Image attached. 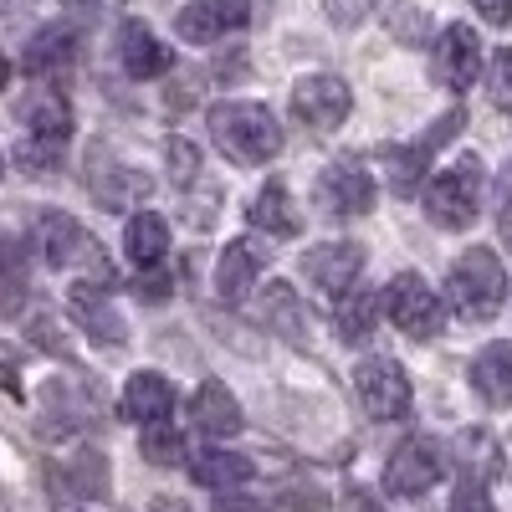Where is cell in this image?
Listing matches in <instances>:
<instances>
[{"label": "cell", "instance_id": "52a82bcc", "mask_svg": "<svg viewBox=\"0 0 512 512\" xmlns=\"http://www.w3.org/2000/svg\"><path fill=\"white\" fill-rule=\"evenodd\" d=\"M354 390L374 420H405L410 415V374L395 359H364L354 369Z\"/></svg>", "mask_w": 512, "mask_h": 512}, {"label": "cell", "instance_id": "2e32d148", "mask_svg": "<svg viewBox=\"0 0 512 512\" xmlns=\"http://www.w3.org/2000/svg\"><path fill=\"white\" fill-rule=\"evenodd\" d=\"M67 313L82 323V328H88L93 338H98V344H123V338H128V328H123V318H118V308L108 303V297H103V287H93V282H77L72 292H67Z\"/></svg>", "mask_w": 512, "mask_h": 512}, {"label": "cell", "instance_id": "44dd1931", "mask_svg": "<svg viewBox=\"0 0 512 512\" xmlns=\"http://www.w3.org/2000/svg\"><path fill=\"white\" fill-rule=\"evenodd\" d=\"M169 410H175V390H169V379L164 374H134L123 384V415L128 420H139V425H149V420H169Z\"/></svg>", "mask_w": 512, "mask_h": 512}, {"label": "cell", "instance_id": "7a4b0ae2", "mask_svg": "<svg viewBox=\"0 0 512 512\" xmlns=\"http://www.w3.org/2000/svg\"><path fill=\"white\" fill-rule=\"evenodd\" d=\"M446 303L466 323H492L502 313V303H507V272H502L492 246H472L466 256H456V267L446 277Z\"/></svg>", "mask_w": 512, "mask_h": 512}, {"label": "cell", "instance_id": "ba28073f", "mask_svg": "<svg viewBox=\"0 0 512 512\" xmlns=\"http://www.w3.org/2000/svg\"><path fill=\"white\" fill-rule=\"evenodd\" d=\"M88 190H93V200H98L103 210H128V205L149 200L154 180L144 175V169H134V164H118V159L103 154V144H98V149L88 154Z\"/></svg>", "mask_w": 512, "mask_h": 512}, {"label": "cell", "instance_id": "9c48e42d", "mask_svg": "<svg viewBox=\"0 0 512 512\" xmlns=\"http://www.w3.org/2000/svg\"><path fill=\"white\" fill-rule=\"evenodd\" d=\"M354 98H349V82L333 77V72H313L292 88V113L303 118L308 128H318V134H328V128H338L349 118Z\"/></svg>", "mask_w": 512, "mask_h": 512}, {"label": "cell", "instance_id": "b9f144b4", "mask_svg": "<svg viewBox=\"0 0 512 512\" xmlns=\"http://www.w3.org/2000/svg\"><path fill=\"white\" fill-rule=\"evenodd\" d=\"M492 205H497V210H512V164L502 169L497 185H492Z\"/></svg>", "mask_w": 512, "mask_h": 512}, {"label": "cell", "instance_id": "7bdbcfd3", "mask_svg": "<svg viewBox=\"0 0 512 512\" xmlns=\"http://www.w3.org/2000/svg\"><path fill=\"white\" fill-rule=\"evenodd\" d=\"M354 512H384V507H379L369 492H359V497H354Z\"/></svg>", "mask_w": 512, "mask_h": 512}, {"label": "cell", "instance_id": "5b68a950", "mask_svg": "<svg viewBox=\"0 0 512 512\" xmlns=\"http://www.w3.org/2000/svg\"><path fill=\"white\" fill-rule=\"evenodd\" d=\"M379 297H384V313H390V323H395L405 338H436V333L446 328L441 297L431 292V282H425L420 272L390 277V287H384Z\"/></svg>", "mask_w": 512, "mask_h": 512}, {"label": "cell", "instance_id": "f6af8a7d", "mask_svg": "<svg viewBox=\"0 0 512 512\" xmlns=\"http://www.w3.org/2000/svg\"><path fill=\"white\" fill-rule=\"evenodd\" d=\"M502 246H507V251H512V216H507V221H502Z\"/></svg>", "mask_w": 512, "mask_h": 512}, {"label": "cell", "instance_id": "4dcf8cb0", "mask_svg": "<svg viewBox=\"0 0 512 512\" xmlns=\"http://www.w3.org/2000/svg\"><path fill=\"white\" fill-rule=\"evenodd\" d=\"M390 31L405 47H425V41H431V16L420 6H390Z\"/></svg>", "mask_w": 512, "mask_h": 512}, {"label": "cell", "instance_id": "e575fe53", "mask_svg": "<svg viewBox=\"0 0 512 512\" xmlns=\"http://www.w3.org/2000/svg\"><path fill=\"white\" fill-rule=\"evenodd\" d=\"M446 512H497L492 507V497H487V482H461L456 492H451V507Z\"/></svg>", "mask_w": 512, "mask_h": 512}, {"label": "cell", "instance_id": "ffe728a7", "mask_svg": "<svg viewBox=\"0 0 512 512\" xmlns=\"http://www.w3.org/2000/svg\"><path fill=\"white\" fill-rule=\"evenodd\" d=\"M246 216H251L256 231H267V241H272V236H297V231H303V216H297V205H292L287 185H277V180L256 190V200L246 205Z\"/></svg>", "mask_w": 512, "mask_h": 512}, {"label": "cell", "instance_id": "4fadbf2b", "mask_svg": "<svg viewBox=\"0 0 512 512\" xmlns=\"http://www.w3.org/2000/svg\"><path fill=\"white\" fill-rule=\"evenodd\" d=\"M272 262V246L256 241V236H241L221 251L216 262V292L226 297V303H241V297L256 287V277H262V267Z\"/></svg>", "mask_w": 512, "mask_h": 512}, {"label": "cell", "instance_id": "d4e9b609", "mask_svg": "<svg viewBox=\"0 0 512 512\" xmlns=\"http://www.w3.org/2000/svg\"><path fill=\"white\" fill-rule=\"evenodd\" d=\"M456 466H461V482H492L502 477V451L492 431H461L456 436Z\"/></svg>", "mask_w": 512, "mask_h": 512}, {"label": "cell", "instance_id": "f35d334b", "mask_svg": "<svg viewBox=\"0 0 512 512\" xmlns=\"http://www.w3.org/2000/svg\"><path fill=\"white\" fill-rule=\"evenodd\" d=\"M210 512H267V507L256 502V497H246V492H231V487H226V492L216 497V507H210Z\"/></svg>", "mask_w": 512, "mask_h": 512}, {"label": "cell", "instance_id": "f546056e", "mask_svg": "<svg viewBox=\"0 0 512 512\" xmlns=\"http://www.w3.org/2000/svg\"><path fill=\"white\" fill-rule=\"evenodd\" d=\"M139 451H144V461H154V466H185V436H180L169 420H149V425H144Z\"/></svg>", "mask_w": 512, "mask_h": 512}, {"label": "cell", "instance_id": "8d00e7d4", "mask_svg": "<svg viewBox=\"0 0 512 512\" xmlns=\"http://www.w3.org/2000/svg\"><path fill=\"white\" fill-rule=\"evenodd\" d=\"M282 502L297 507V512H323V507H328V492L313 487V482H308V487H303V482H292V487L282 492Z\"/></svg>", "mask_w": 512, "mask_h": 512}, {"label": "cell", "instance_id": "277c9868", "mask_svg": "<svg viewBox=\"0 0 512 512\" xmlns=\"http://www.w3.org/2000/svg\"><path fill=\"white\" fill-rule=\"evenodd\" d=\"M36 246H41V262L47 267H88L93 277H113V267H108V256L98 251V241L82 231L72 216H62V210H47V216L36 221Z\"/></svg>", "mask_w": 512, "mask_h": 512}, {"label": "cell", "instance_id": "484cf974", "mask_svg": "<svg viewBox=\"0 0 512 512\" xmlns=\"http://www.w3.org/2000/svg\"><path fill=\"white\" fill-rule=\"evenodd\" d=\"M123 246H128V262H134V267H159L164 251H169V226H164V216H154V210L128 216Z\"/></svg>", "mask_w": 512, "mask_h": 512}, {"label": "cell", "instance_id": "7dc6e473", "mask_svg": "<svg viewBox=\"0 0 512 512\" xmlns=\"http://www.w3.org/2000/svg\"><path fill=\"white\" fill-rule=\"evenodd\" d=\"M0 175H6V159H0Z\"/></svg>", "mask_w": 512, "mask_h": 512}, {"label": "cell", "instance_id": "83f0119b", "mask_svg": "<svg viewBox=\"0 0 512 512\" xmlns=\"http://www.w3.org/2000/svg\"><path fill=\"white\" fill-rule=\"evenodd\" d=\"M431 144H400V149H390L384 154V169H390V190H400V195H415L420 190V180L431 175Z\"/></svg>", "mask_w": 512, "mask_h": 512}, {"label": "cell", "instance_id": "bcb514c9", "mask_svg": "<svg viewBox=\"0 0 512 512\" xmlns=\"http://www.w3.org/2000/svg\"><path fill=\"white\" fill-rule=\"evenodd\" d=\"M159 512H190V507H180V502H159Z\"/></svg>", "mask_w": 512, "mask_h": 512}, {"label": "cell", "instance_id": "7c38bea8", "mask_svg": "<svg viewBox=\"0 0 512 512\" xmlns=\"http://www.w3.org/2000/svg\"><path fill=\"white\" fill-rule=\"evenodd\" d=\"M359 272H364V246H354V241H328V246L303 251V277L333 297H344L359 282Z\"/></svg>", "mask_w": 512, "mask_h": 512}, {"label": "cell", "instance_id": "4316f807", "mask_svg": "<svg viewBox=\"0 0 512 512\" xmlns=\"http://www.w3.org/2000/svg\"><path fill=\"white\" fill-rule=\"evenodd\" d=\"M251 472H256V466H251L241 451H195V456H190V477H195L200 487H216V492L251 482Z\"/></svg>", "mask_w": 512, "mask_h": 512}, {"label": "cell", "instance_id": "d6986e66", "mask_svg": "<svg viewBox=\"0 0 512 512\" xmlns=\"http://www.w3.org/2000/svg\"><path fill=\"white\" fill-rule=\"evenodd\" d=\"M379 313H384V297L379 292H369V287H349L344 297H338V313H333V323H338V338L344 344H369L374 338V328H379Z\"/></svg>", "mask_w": 512, "mask_h": 512}, {"label": "cell", "instance_id": "7402d4cb", "mask_svg": "<svg viewBox=\"0 0 512 512\" xmlns=\"http://www.w3.org/2000/svg\"><path fill=\"white\" fill-rule=\"evenodd\" d=\"M267 328H277L292 349H313V318H308L303 303H297V292L287 282L267 287Z\"/></svg>", "mask_w": 512, "mask_h": 512}, {"label": "cell", "instance_id": "ee69618b", "mask_svg": "<svg viewBox=\"0 0 512 512\" xmlns=\"http://www.w3.org/2000/svg\"><path fill=\"white\" fill-rule=\"evenodd\" d=\"M6 82H11V62L0 57V93H6Z\"/></svg>", "mask_w": 512, "mask_h": 512}, {"label": "cell", "instance_id": "ab89813d", "mask_svg": "<svg viewBox=\"0 0 512 512\" xmlns=\"http://www.w3.org/2000/svg\"><path fill=\"white\" fill-rule=\"evenodd\" d=\"M472 6L482 11V21H492V26H512V0H472Z\"/></svg>", "mask_w": 512, "mask_h": 512}, {"label": "cell", "instance_id": "3957f363", "mask_svg": "<svg viewBox=\"0 0 512 512\" xmlns=\"http://www.w3.org/2000/svg\"><path fill=\"white\" fill-rule=\"evenodd\" d=\"M425 216L441 231H466L482 216V159L477 154L456 159L451 169H441L431 180V190H425Z\"/></svg>", "mask_w": 512, "mask_h": 512}, {"label": "cell", "instance_id": "c3c4849f", "mask_svg": "<svg viewBox=\"0 0 512 512\" xmlns=\"http://www.w3.org/2000/svg\"><path fill=\"white\" fill-rule=\"evenodd\" d=\"M0 11H6V0H0Z\"/></svg>", "mask_w": 512, "mask_h": 512}, {"label": "cell", "instance_id": "6da1fadb", "mask_svg": "<svg viewBox=\"0 0 512 512\" xmlns=\"http://www.w3.org/2000/svg\"><path fill=\"white\" fill-rule=\"evenodd\" d=\"M210 139L236 164H267L282 154V123L267 103H216L210 108Z\"/></svg>", "mask_w": 512, "mask_h": 512}, {"label": "cell", "instance_id": "f1b7e54d", "mask_svg": "<svg viewBox=\"0 0 512 512\" xmlns=\"http://www.w3.org/2000/svg\"><path fill=\"white\" fill-rule=\"evenodd\" d=\"M26 303V251L21 241H0V318H16Z\"/></svg>", "mask_w": 512, "mask_h": 512}, {"label": "cell", "instance_id": "836d02e7", "mask_svg": "<svg viewBox=\"0 0 512 512\" xmlns=\"http://www.w3.org/2000/svg\"><path fill=\"white\" fill-rule=\"evenodd\" d=\"M62 6H67V16H72V21L98 26V21H108V16H118V11H123V0H62Z\"/></svg>", "mask_w": 512, "mask_h": 512}, {"label": "cell", "instance_id": "e0dca14e", "mask_svg": "<svg viewBox=\"0 0 512 512\" xmlns=\"http://www.w3.org/2000/svg\"><path fill=\"white\" fill-rule=\"evenodd\" d=\"M16 118L26 123V134L41 139V144H67V134H72V108H67V98L57 88H36L16 108Z\"/></svg>", "mask_w": 512, "mask_h": 512}, {"label": "cell", "instance_id": "8fae6325", "mask_svg": "<svg viewBox=\"0 0 512 512\" xmlns=\"http://www.w3.org/2000/svg\"><path fill=\"white\" fill-rule=\"evenodd\" d=\"M318 205L328 216H369L374 210V180L354 159H338L318 175Z\"/></svg>", "mask_w": 512, "mask_h": 512}, {"label": "cell", "instance_id": "74e56055", "mask_svg": "<svg viewBox=\"0 0 512 512\" xmlns=\"http://www.w3.org/2000/svg\"><path fill=\"white\" fill-rule=\"evenodd\" d=\"M169 287H175V282H169L164 272H154V267L144 272V267H139V282H134V292L144 297V303H164V297H169Z\"/></svg>", "mask_w": 512, "mask_h": 512}, {"label": "cell", "instance_id": "d590c367", "mask_svg": "<svg viewBox=\"0 0 512 512\" xmlns=\"http://www.w3.org/2000/svg\"><path fill=\"white\" fill-rule=\"evenodd\" d=\"M323 16L333 21V26H359L364 16H369V0H323Z\"/></svg>", "mask_w": 512, "mask_h": 512}, {"label": "cell", "instance_id": "9a60e30c", "mask_svg": "<svg viewBox=\"0 0 512 512\" xmlns=\"http://www.w3.org/2000/svg\"><path fill=\"white\" fill-rule=\"evenodd\" d=\"M118 62H123V72L134 82H149V77H164L169 67H175V52H169L144 21H123V31H118Z\"/></svg>", "mask_w": 512, "mask_h": 512}, {"label": "cell", "instance_id": "8992f818", "mask_svg": "<svg viewBox=\"0 0 512 512\" xmlns=\"http://www.w3.org/2000/svg\"><path fill=\"white\" fill-rule=\"evenodd\" d=\"M441 472H446L441 446L431 436H405L390 451V461H384V492H390V497H415V492L431 487Z\"/></svg>", "mask_w": 512, "mask_h": 512}, {"label": "cell", "instance_id": "cb8c5ba5", "mask_svg": "<svg viewBox=\"0 0 512 512\" xmlns=\"http://www.w3.org/2000/svg\"><path fill=\"white\" fill-rule=\"evenodd\" d=\"M72 57H77V31H67V26H47V31H36V41L26 47L21 72H26V77H52V72H62Z\"/></svg>", "mask_w": 512, "mask_h": 512}, {"label": "cell", "instance_id": "ac0fdd59", "mask_svg": "<svg viewBox=\"0 0 512 512\" xmlns=\"http://www.w3.org/2000/svg\"><path fill=\"white\" fill-rule=\"evenodd\" d=\"M190 415H195V425H200L210 441H226V436L241 431V405H236V395L226 390V384H216V379H205L200 390H195Z\"/></svg>", "mask_w": 512, "mask_h": 512}, {"label": "cell", "instance_id": "1f68e13d", "mask_svg": "<svg viewBox=\"0 0 512 512\" xmlns=\"http://www.w3.org/2000/svg\"><path fill=\"white\" fill-rule=\"evenodd\" d=\"M164 154H169V180H175V185L185 190V185L200 175V149H195L190 139H180V134H175V139L164 144Z\"/></svg>", "mask_w": 512, "mask_h": 512}, {"label": "cell", "instance_id": "60d3db41", "mask_svg": "<svg viewBox=\"0 0 512 512\" xmlns=\"http://www.w3.org/2000/svg\"><path fill=\"white\" fill-rule=\"evenodd\" d=\"M11 364H16V349H0V390L21 400V379L11 374Z\"/></svg>", "mask_w": 512, "mask_h": 512}, {"label": "cell", "instance_id": "603a6c76", "mask_svg": "<svg viewBox=\"0 0 512 512\" xmlns=\"http://www.w3.org/2000/svg\"><path fill=\"white\" fill-rule=\"evenodd\" d=\"M472 390L487 405H512V344H487L472 359Z\"/></svg>", "mask_w": 512, "mask_h": 512}, {"label": "cell", "instance_id": "30bf717a", "mask_svg": "<svg viewBox=\"0 0 512 512\" xmlns=\"http://www.w3.org/2000/svg\"><path fill=\"white\" fill-rule=\"evenodd\" d=\"M477 67H482V36L466 26V21H451L436 41V52H431V72L441 88L451 93H466L477 82Z\"/></svg>", "mask_w": 512, "mask_h": 512}, {"label": "cell", "instance_id": "d6a6232c", "mask_svg": "<svg viewBox=\"0 0 512 512\" xmlns=\"http://www.w3.org/2000/svg\"><path fill=\"white\" fill-rule=\"evenodd\" d=\"M487 103L492 108H512V47H502L497 57H492V72H487Z\"/></svg>", "mask_w": 512, "mask_h": 512}, {"label": "cell", "instance_id": "5bb4252c", "mask_svg": "<svg viewBox=\"0 0 512 512\" xmlns=\"http://www.w3.org/2000/svg\"><path fill=\"white\" fill-rule=\"evenodd\" d=\"M251 21V0H190V6L175 16V31L185 41H216L236 26Z\"/></svg>", "mask_w": 512, "mask_h": 512}]
</instances>
